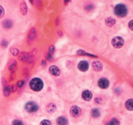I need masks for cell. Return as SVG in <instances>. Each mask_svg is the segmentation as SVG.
I'll return each mask as SVG.
<instances>
[{
	"instance_id": "9a60e30c",
	"label": "cell",
	"mask_w": 133,
	"mask_h": 125,
	"mask_svg": "<svg viewBox=\"0 0 133 125\" xmlns=\"http://www.w3.org/2000/svg\"><path fill=\"white\" fill-rule=\"evenodd\" d=\"M106 125H120V121L117 119H112L110 122H108Z\"/></svg>"
},
{
	"instance_id": "cb8c5ba5",
	"label": "cell",
	"mask_w": 133,
	"mask_h": 125,
	"mask_svg": "<svg viewBox=\"0 0 133 125\" xmlns=\"http://www.w3.org/2000/svg\"><path fill=\"white\" fill-rule=\"evenodd\" d=\"M53 50H54V48H53V46H50V48H49V51H50L51 53H53Z\"/></svg>"
},
{
	"instance_id": "277c9868",
	"label": "cell",
	"mask_w": 133,
	"mask_h": 125,
	"mask_svg": "<svg viewBox=\"0 0 133 125\" xmlns=\"http://www.w3.org/2000/svg\"><path fill=\"white\" fill-rule=\"evenodd\" d=\"M25 108L26 111L27 112H29V113H33V112H37L38 110V107L37 106V104L36 103L33 102H27L25 104Z\"/></svg>"
},
{
	"instance_id": "7c38bea8",
	"label": "cell",
	"mask_w": 133,
	"mask_h": 125,
	"mask_svg": "<svg viewBox=\"0 0 133 125\" xmlns=\"http://www.w3.org/2000/svg\"><path fill=\"white\" fill-rule=\"evenodd\" d=\"M132 106H133V102H132V99H129L125 103V107L129 111H132Z\"/></svg>"
},
{
	"instance_id": "8fae6325",
	"label": "cell",
	"mask_w": 133,
	"mask_h": 125,
	"mask_svg": "<svg viewBox=\"0 0 133 125\" xmlns=\"http://www.w3.org/2000/svg\"><path fill=\"white\" fill-rule=\"evenodd\" d=\"M57 122L58 125H67L68 124V120L64 117H60L57 119Z\"/></svg>"
},
{
	"instance_id": "2e32d148",
	"label": "cell",
	"mask_w": 133,
	"mask_h": 125,
	"mask_svg": "<svg viewBox=\"0 0 133 125\" xmlns=\"http://www.w3.org/2000/svg\"><path fill=\"white\" fill-rule=\"evenodd\" d=\"M99 115H100V112L97 109H94L92 111V116L93 117H98Z\"/></svg>"
},
{
	"instance_id": "4fadbf2b",
	"label": "cell",
	"mask_w": 133,
	"mask_h": 125,
	"mask_svg": "<svg viewBox=\"0 0 133 125\" xmlns=\"http://www.w3.org/2000/svg\"><path fill=\"white\" fill-rule=\"evenodd\" d=\"M105 23H106L107 26H109V27H112L115 24V20L112 18H108L106 19Z\"/></svg>"
},
{
	"instance_id": "603a6c76",
	"label": "cell",
	"mask_w": 133,
	"mask_h": 125,
	"mask_svg": "<svg viewBox=\"0 0 133 125\" xmlns=\"http://www.w3.org/2000/svg\"><path fill=\"white\" fill-rule=\"evenodd\" d=\"M129 27H130V29L131 30L133 29V28H132V20H130V23H129Z\"/></svg>"
},
{
	"instance_id": "3957f363",
	"label": "cell",
	"mask_w": 133,
	"mask_h": 125,
	"mask_svg": "<svg viewBox=\"0 0 133 125\" xmlns=\"http://www.w3.org/2000/svg\"><path fill=\"white\" fill-rule=\"evenodd\" d=\"M112 44L115 48H121L124 44V40L121 37H115L112 40Z\"/></svg>"
},
{
	"instance_id": "ac0fdd59",
	"label": "cell",
	"mask_w": 133,
	"mask_h": 125,
	"mask_svg": "<svg viewBox=\"0 0 133 125\" xmlns=\"http://www.w3.org/2000/svg\"><path fill=\"white\" fill-rule=\"evenodd\" d=\"M10 92H11V89H10V87H7L4 89L5 95H6V96L9 95Z\"/></svg>"
},
{
	"instance_id": "5bb4252c",
	"label": "cell",
	"mask_w": 133,
	"mask_h": 125,
	"mask_svg": "<svg viewBox=\"0 0 133 125\" xmlns=\"http://www.w3.org/2000/svg\"><path fill=\"white\" fill-rule=\"evenodd\" d=\"M47 110L49 113H53L56 110V106L53 104H49L47 107Z\"/></svg>"
},
{
	"instance_id": "d6986e66",
	"label": "cell",
	"mask_w": 133,
	"mask_h": 125,
	"mask_svg": "<svg viewBox=\"0 0 133 125\" xmlns=\"http://www.w3.org/2000/svg\"><path fill=\"white\" fill-rule=\"evenodd\" d=\"M40 125H51V123L48 120H43L42 122H40Z\"/></svg>"
},
{
	"instance_id": "e0dca14e",
	"label": "cell",
	"mask_w": 133,
	"mask_h": 125,
	"mask_svg": "<svg viewBox=\"0 0 133 125\" xmlns=\"http://www.w3.org/2000/svg\"><path fill=\"white\" fill-rule=\"evenodd\" d=\"M12 125H24L23 122L20 120H14L12 122Z\"/></svg>"
},
{
	"instance_id": "6da1fadb",
	"label": "cell",
	"mask_w": 133,
	"mask_h": 125,
	"mask_svg": "<svg viewBox=\"0 0 133 125\" xmlns=\"http://www.w3.org/2000/svg\"><path fill=\"white\" fill-rule=\"evenodd\" d=\"M43 87V83L42 80L38 77L33 78L30 82V87L32 90L34 91H41Z\"/></svg>"
},
{
	"instance_id": "9c48e42d",
	"label": "cell",
	"mask_w": 133,
	"mask_h": 125,
	"mask_svg": "<svg viewBox=\"0 0 133 125\" xmlns=\"http://www.w3.org/2000/svg\"><path fill=\"white\" fill-rule=\"evenodd\" d=\"M49 72H50L51 74H52L53 76H59L60 74V69L57 67H56V66H51V67L49 68Z\"/></svg>"
},
{
	"instance_id": "7402d4cb",
	"label": "cell",
	"mask_w": 133,
	"mask_h": 125,
	"mask_svg": "<svg viewBox=\"0 0 133 125\" xmlns=\"http://www.w3.org/2000/svg\"><path fill=\"white\" fill-rule=\"evenodd\" d=\"M23 83H24V82H23V81H19V82H18V83H17V85H18V87H21L23 85Z\"/></svg>"
},
{
	"instance_id": "7a4b0ae2",
	"label": "cell",
	"mask_w": 133,
	"mask_h": 125,
	"mask_svg": "<svg viewBox=\"0 0 133 125\" xmlns=\"http://www.w3.org/2000/svg\"><path fill=\"white\" fill-rule=\"evenodd\" d=\"M114 13L119 17H124L127 14V9L123 4H118L114 8Z\"/></svg>"
},
{
	"instance_id": "30bf717a",
	"label": "cell",
	"mask_w": 133,
	"mask_h": 125,
	"mask_svg": "<svg viewBox=\"0 0 133 125\" xmlns=\"http://www.w3.org/2000/svg\"><path fill=\"white\" fill-rule=\"evenodd\" d=\"M92 67L93 69L96 72H99L101 71L103 68V65L100 61H94L92 63Z\"/></svg>"
},
{
	"instance_id": "52a82bcc",
	"label": "cell",
	"mask_w": 133,
	"mask_h": 125,
	"mask_svg": "<svg viewBox=\"0 0 133 125\" xmlns=\"http://www.w3.org/2000/svg\"><path fill=\"white\" fill-rule=\"evenodd\" d=\"M98 85H99V87L100 88L107 89L109 85V82L107 79H106L105 77H103L99 80Z\"/></svg>"
},
{
	"instance_id": "5b68a950",
	"label": "cell",
	"mask_w": 133,
	"mask_h": 125,
	"mask_svg": "<svg viewBox=\"0 0 133 125\" xmlns=\"http://www.w3.org/2000/svg\"><path fill=\"white\" fill-rule=\"evenodd\" d=\"M70 114L73 117H78L81 114V110L78 106H73L70 109Z\"/></svg>"
},
{
	"instance_id": "8992f818",
	"label": "cell",
	"mask_w": 133,
	"mask_h": 125,
	"mask_svg": "<svg viewBox=\"0 0 133 125\" xmlns=\"http://www.w3.org/2000/svg\"><path fill=\"white\" fill-rule=\"evenodd\" d=\"M88 67H89L88 62L86 61H81L78 64V68L82 72H86L88 71Z\"/></svg>"
},
{
	"instance_id": "ffe728a7",
	"label": "cell",
	"mask_w": 133,
	"mask_h": 125,
	"mask_svg": "<svg viewBox=\"0 0 133 125\" xmlns=\"http://www.w3.org/2000/svg\"><path fill=\"white\" fill-rule=\"evenodd\" d=\"M3 25H4L5 27H10L11 26H12V23H11V21L6 20L5 22L3 23Z\"/></svg>"
},
{
	"instance_id": "44dd1931",
	"label": "cell",
	"mask_w": 133,
	"mask_h": 125,
	"mask_svg": "<svg viewBox=\"0 0 133 125\" xmlns=\"http://www.w3.org/2000/svg\"><path fill=\"white\" fill-rule=\"evenodd\" d=\"M4 14H5L4 9H3V8L2 7V6H0V18H2V17L4 16Z\"/></svg>"
},
{
	"instance_id": "ba28073f",
	"label": "cell",
	"mask_w": 133,
	"mask_h": 125,
	"mask_svg": "<svg viewBox=\"0 0 133 125\" xmlns=\"http://www.w3.org/2000/svg\"><path fill=\"white\" fill-rule=\"evenodd\" d=\"M82 98L86 101H89L92 99V94L90 91L86 90L84 91L82 93Z\"/></svg>"
}]
</instances>
